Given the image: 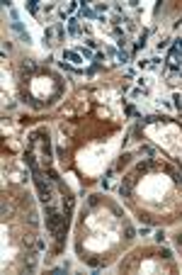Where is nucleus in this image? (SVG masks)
Returning a JSON list of instances; mask_svg holds the SVG:
<instances>
[{
  "instance_id": "1",
  "label": "nucleus",
  "mask_w": 182,
  "mask_h": 275,
  "mask_svg": "<svg viewBox=\"0 0 182 275\" xmlns=\"http://www.w3.org/2000/svg\"><path fill=\"white\" fill-rule=\"evenodd\" d=\"M46 224H49V231L56 236V241L61 243L63 239V229H66V222H63V217H61L56 209H51V207H46Z\"/></svg>"
},
{
  "instance_id": "2",
  "label": "nucleus",
  "mask_w": 182,
  "mask_h": 275,
  "mask_svg": "<svg viewBox=\"0 0 182 275\" xmlns=\"http://www.w3.org/2000/svg\"><path fill=\"white\" fill-rule=\"evenodd\" d=\"M68 32H70L73 37L83 34V27H80V20H78V17H68Z\"/></svg>"
},
{
  "instance_id": "3",
  "label": "nucleus",
  "mask_w": 182,
  "mask_h": 275,
  "mask_svg": "<svg viewBox=\"0 0 182 275\" xmlns=\"http://www.w3.org/2000/svg\"><path fill=\"white\" fill-rule=\"evenodd\" d=\"M63 59H66V61H70V64H83L80 51H63Z\"/></svg>"
},
{
  "instance_id": "4",
  "label": "nucleus",
  "mask_w": 182,
  "mask_h": 275,
  "mask_svg": "<svg viewBox=\"0 0 182 275\" xmlns=\"http://www.w3.org/2000/svg\"><path fill=\"white\" fill-rule=\"evenodd\" d=\"M78 5H80V2H68V5H63V7L59 10V12H61V17H68L70 12H75V7H78Z\"/></svg>"
},
{
  "instance_id": "5",
  "label": "nucleus",
  "mask_w": 182,
  "mask_h": 275,
  "mask_svg": "<svg viewBox=\"0 0 182 275\" xmlns=\"http://www.w3.org/2000/svg\"><path fill=\"white\" fill-rule=\"evenodd\" d=\"M177 54H182V39H175V46L170 49V56H177Z\"/></svg>"
},
{
  "instance_id": "6",
  "label": "nucleus",
  "mask_w": 182,
  "mask_h": 275,
  "mask_svg": "<svg viewBox=\"0 0 182 275\" xmlns=\"http://www.w3.org/2000/svg\"><path fill=\"white\" fill-rule=\"evenodd\" d=\"M80 15H83V17H95V10H90V7L83 2V5H80Z\"/></svg>"
},
{
  "instance_id": "7",
  "label": "nucleus",
  "mask_w": 182,
  "mask_h": 275,
  "mask_svg": "<svg viewBox=\"0 0 182 275\" xmlns=\"http://www.w3.org/2000/svg\"><path fill=\"white\" fill-rule=\"evenodd\" d=\"M107 10H109L107 2H97V5H95V12H107Z\"/></svg>"
},
{
  "instance_id": "8",
  "label": "nucleus",
  "mask_w": 182,
  "mask_h": 275,
  "mask_svg": "<svg viewBox=\"0 0 182 275\" xmlns=\"http://www.w3.org/2000/svg\"><path fill=\"white\" fill-rule=\"evenodd\" d=\"M78 51H80V56H85V59H92V51L88 49V46H80Z\"/></svg>"
},
{
  "instance_id": "9",
  "label": "nucleus",
  "mask_w": 182,
  "mask_h": 275,
  "mask_svg": "<svg viewBox=\"0 0 182 275\" xmlns=\"http://www.w3.org/2000/svg\"><path fill=\"white\" fill-rule=\"evenodd\" d=\"M27 10H29V12H36V10H39V7H36V0H27Z\"/></svg>"
},
{
  "instance_id": "10",
  "label": "nucleus",
  "mask_w": 182,
  "mask_h": 275,
  "mask_svg": "<svg viewBox=\"0 0 182 275\" xmlns=\"http://www.w3.org/2000/svg\"><path fill=\"white\" fill-rule=\"evenodd\" d=\"M117 46H119L121 51H126V37H121V39H117Z\"/></svg>"
},
{
  "instance_id": "11",
  "label": "nucleus",
  "mask_w": 182,
  "mask_h": 275,
  "mask_svg": "<svg viewBox=\"0 0 182 275\" xmlns=\"http://www.w3.org/2000/svg\"><path fill=\"white\" fill-rule=\"evenodd\" d=\"M85 46H88V49H97V41H95V39H85Z\"/></svg>"
},
{
  "instance_id": "12",
  "label": "nucleus",
  "mask_w": 182,
  "mask_h": 275,
  "mask_svg": "<svg viewBox=\"0 0 182 275\" xmlns=\"http://www.w3.org/2000/svg\"><path fill=\"white\" fill-rule=\"evenodd\" d=\"M117 59H119L121 64H126V61H129V54H126V51H119V56H117Z\"/></svg>"
},
{
  "instance_id": "13",
  "label": "nucleus",
  "mask_w": 182,
  "mask_h": 275,
  "mask_svg": "<svg viewBox=\"0 0 182 275\" xmlns=\"http://www.w3.org/2000/svg\"><path fill=\"white\" fill-rule=\"evenodd\" d=\"M175 107H177V110H182V95H175Z\"/></svg>"
},
{
  "instance_id": "14",
  "label": "nucleus",
  "mask_w": 182,
  "mask_h": 275,
  "mask_svg": "<svg viewBox=\"0 0 182 275\" xmlns=\"http://www.w3.org/2000/svg\"><path fill=\"white\" fill-rule=\"evenodd\" d=\"M121 34H124V29H121V27H114V37H119V39H121Z\"/></svg>"
}]
</instances>
